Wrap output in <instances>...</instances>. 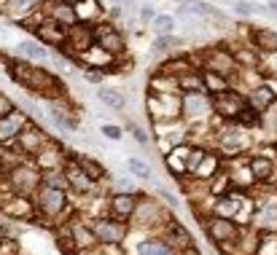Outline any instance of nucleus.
I'll list each match as a JSON object with an SVG mask.
<instances>
[{"label": "nucleus", "instance_id": "1", "mask_svg": "<svg viewBox=\"0 0 277 255\" xmlns=\"http://www.w3.org/2000/svg\"><path fill=\"white\" fill-rule=\"evenodd\" d=\"M8 75H11V81H16L19 86H24L33 94H41L49 100L65 97V86L60 83V78L43 68H33L27 62H8Z\"/></svg>", "mask_w": 277, "mask_h": 255}, {"label": "nucleus", "instance_id": "2", "mask_svg": "<svg viewBox=\"0 0 277 255\" xmlns=\"http://www.w3.org/2000/svg\"><path fill=\"white\" fill-rule=\"evenodd\" d=\"M210 108H213L218 116H224V118L240 121L242 113L251 108V105H247V100L242 97V94L229 91V89H221V91H213V97H210Z\"/></svg>", "mask_w": 277, "mask_h": 255}, {"label": "nucleus", "instance_id": "3", "mask_svg": "<svg viewBox=\"0 0 277 255\" xmlns=\"http://www.w3.org/2000/svg\"><path fill=\"white\" fill-rule=\"evenodd\" d=\"M38 210L49 218H57L60 212L68 210V199H65V188H54V185H43L38 191Z\"/></svg>", "mask_w": 277, "mask_h": 255}, {"label": "nucleus", "instance_id": "4", "mask_svg": "<svg viewBox=\"0 0 277 255\" xmlns=\"http://www.w3.org/2000/svg\"><path fill=\"white\" fill-rule=\"evenodd\" d=\"M92 231L94 237H97V242L102 244H119L124 237H127V226H124L119 218H97L92 223Z\"/></svg>", "mask_w": 277, "mask_h": 255}, {"label": "nucleus", "instance_id": "5", "mask_svg": "<svg viewBox=\"0 0 277 255\" xmlns=\"http://www.w3.org/2000/svg\"><path fill=\"white\" fill-rule=\"evenodd\" d=\"M205 231H207V237L213 239L215 244H234L237 237H240L237 223L232 218H224V215H215V218L205 226Z\"/></svg>", "mask_w": 277, "mask_h": 255}, {"label": "nucleus", "instance_id": "6", "mask_svg": "<svg viewBox=\"0 0 277 255\" xmlns=\"http://www.w3.org/2000/svg\"><path fill=\"white\" fill-rule=\"evenodd\" d=\"M94 46H100L108 56H116V54H121L124 49H127L124 35L113 24H100L97 30H94Z\"/></svg>", "mask_w": 277, "mask_h": 255}, {"label": "nucleus", "instance_id": "7", "mask_svg": "<svg viewBox=\"0 0 277 255\" xmlns=\"http://www.w3.org/2000/svg\"><path fill=\"white\" fill-rule=\"evenodd\" d=\"M62 49H75V51H84L87 54L89 49H94V27H73L70 24V30H68V41H65Z\"/></svg>", "mask_w": 277, "mask_h": 255}, {"label": "nucleus", "instance_id": "8", "mask_svg": "<svg viewBox=\"0 0 277 255\" xmlns=\"http://www.w3.org/2000/svg\"><path fill=\"white\" fill-rule=\"evenodd\" d=\"M205 68H207V73H215V75H224L226 78L234 70V56L224 49H213L205 54Z\"/></svg>", "mask_w": 277, "mask_h": 255}, {"label": "nucleus", "instance_id": "9", "mask_svg": "<svg viewBox=\"0 0 277 255\" xmlns=\"http://www.w3.org/2000/svg\"><path fill=\"white\" fill-rule=\"evenodd\" d=\"M137 202L140 199L132 191H121V194H116L110 199V215L113 218H119V220H129L132 212H135V207H137Z\"/></svg>", "mask_w": 277, "mask_h": 255}, {"label": "nucleus", "instance_id": "10", "mask_svg": "<svg viewBox=\"0 0 277 255\" xmlns=\"http://www.w3.org/2000/svg\"><path fill=\"white\" fill-rule=\"evenodd\" d=\"M38 41L46 43V46H65V41H68V33H65V24H60L57 19H51V22H43L38 24Z\"/></svg>", "mask_w": 277, "mask_h": 255}, {"label": "nucleus", "instance_id": "11", "mask_svg": "<svg viewBox=\"0 0 277 255\" xmlns=\"http://www.w3.org/2000/svg\"><path fill=\"white\" fill-rule=\"evenodd\" d=\"M183 116L186 118H202L210 113V100L205 97V94H199V91H188L186 97H183Z\"/></svg>", "mask_w": 277, "mask_h": 255}, {"label": "nucleus", "instance_id": "12", "mask_svg": "<svg viewBox=\"0 0 277 255\" xmlns=\"http://www.w3.org/2000/svg\"><path fill=\"white\" fill-rule=\"evenodd\" d=\"M277 100V89L274 86H256L251 94H247V105H251L256 113L269 110V105Z\"/></svg>", "mask_w": 277, "mask_h": 255}, {"label": "nucleus", "instance_id": "13", "mask_svg": "<svg viewBox=\"0 0 277 255\" xmlns=\"http://www.w3.org/2000/svg\"><path fill=\"white\" fill-rule=\"evenodd\" d=\"M38 183H41V175H38L35 169H30V167H19V169H14V185H16L19 194H30V191H35Z\"/></svg>", "mask_w": 277, "mask_h": 255}, {"label": "nucleus", "instance_id": "14", "mask_svg": "<svg viewBox=\"0 0 277 255\" xmlns=\"http://www.w3.org/2000/svg\"><path fill=\"white\" fill-rule=\"evenodd\" d=\"M73 164L78 167V169L89 177L92 183H100L102 177L108 175V172H105V167L97 162V158H92V156H75V158H73Z\"/></svg>", "mask_w": 277, "mask_h": 255}, {"label": "nucleus", "instance_id": "15", "mask_svg": "<svg viewBox=\"0 0 277 255\" xmlns=\"http://www.w3.org/2000/svg\"><path fill=\"white\" fill-rule=\"evenodd\" d=\"M251 43L261 51H277V33L269 27H253L251 30Z\"/></svg>", "mask_w": 277, "mask_h": 255}, {"label": "nucleus", "instance_id": "16", "mask_svg": "<svg viewBox=\"0 0 277 255\" xmlns=\"http://www.w3.org/2000/svg\"><path fill=\"white\" fill-rule=\"evenodd\" d=\"M247 167H251V175L253 180H269V177L274 175V162L269 156H253L251 162H247Z\"/></svg>", "mask_w": 277, "mask_h": 255}, {"label": "nucleus", "instance_id": "17", "mask_svg": "<svg viewBox=\"0 0 277 255\" xmlns=\"http://www.w3.org/2000/svg\"><path fill=\"white\" fill-rule=\"evenodd\" d=\"M19 132H22V116L16 110L8 113L6 118H0V143H6L11 137H19Z\"/></svg>", "mask_w": 277, "mask_h": 255}, {"label": "nucleus", "instance_id": "18", "mask_svg": "<svg viewBox=\"0 0 277 255\" xmlns=\"http://www.w3.org/2000/svg\"><path fill=\"white\" fill-rule=\"evenodd\" d=\"M97 100L102 102V105L113 108V110H124V105H127V97H124L119 89H110V86H100L97 89Z\"/></svg>", "mask_w": 277, "mask_h": 255}, {"label": "nucleus", "instance_id": "19", "mask_svg": "<svg viewBox=\"0 0 277 255\" xmlns=\"http://www.w3.org/2000/svg\"><path fill=\"white\" fill-rule=\"evenodd\" d=\"M180 11H188V14H197L202 19H215V22H226L224 11H218V8L207 6V3H199V0H194V3H188L186 8H180Z\"/></svg>", "mask_w": 277, "mask_h": 255}, {"label": "nucleus", "instance_id": "20", "mask_svg": "<svg viewBox=\"0 0 277 255\" xmlns=\"http://www.w3.org/2000/svg\"><path fill=\"white\" fill-rule=\"evenodd\" d=\"M65 177H68V185L73 188V191H78V194H89L92 188H94V183H92L89 177L84 175V172H81V169L75 167V164H73V169H70V172H65Z\"/></svg>", "mask_w": 277, "mask_h": 255}, {"label": "nucleus", "instance_id": "21", "mask_svg": "<svg viewBox=\"0 0 277 255\" xmlns=\"http://www.w3.org/2000/svg\"><path fill=\"white\" fill-rule=\"evenodd\" d=\"M16 51L22 54V56H27V59H38V62H46V59H49V51H46L43 43H38V41H24V43H19Z\"/></svg>", "mask_w": 277, "mask_h": 255}, {"label": "nucleus", "instance_id": "22", "mask_svg": "<svg viewBox=\"0 0 277 255\" xmlns=\"http://www.w3.org/2000/svg\"><path fill=\"white\" fill-rule=\"evenodd\" d=\"M137 255H173V247L161 239H146L137 244Z\"/></svg>", "mask_w": 277, "mask_h": 255}, {"label": "nucleus", "instance_id": "23", "mask_svg": "<svg viewBox=\"0 0 277 255\" xmlns=\"http://www.w3.org/2000/svg\"><path fill=\"white\" fill-rule=\"evenodd\" d=\"M33 6H35V0H6L3 3V11L8 16H14V19H22L33 11Z\"/></svg>", "mask_w": 277, "mask_h": 255}, {"label": "nucleus", "instance_id": "24", "mask_svg": "<svg viewBox=\"0 0 277 255\" xmlns=\"http://www.w3.org/2000/svg\"><path fill=\"white\" fill-rule=\"evenodd\" d=\"M237 210H240V199H237V196H218L215 199V215L232 218Z\"/></svg>", "mask_w": 277, "mask_h": 255}, {"label": "nucleus", "instance_id": "25", "mask_svg": "<svg viewBox=\"0 0 277 255\" xmlns=\"http://www.w3.org/2000/svg\"><path fill=\"white\" fill-rule=\"evenodd\" d=\"M183 41L180 38H175L173 33H161L156 41H154V51H159V54H164V51H173L175 46H180Z\"/></svg>", "mask_w": 277, "mask_h": 255}, {"label": "nucleus", "instance_id": "26", "mask_svg": "<svg viewBox=\"0 0 277 255\" xmlns=\"http://www.w3.org/2000/svg\"><path fill=\"white\" fill-rule=\"evenodd\" d=\"M73 239L78 247H92L94 242H97V237H94L92 229H78V226H73Z\"/></svg>", "mask_w": 277, "mask_h": 255}, {"label": "nucleus", "instance_id": "27", "mask_svg": "<svg viewBox=\"0 0 277 255\" xmlns=\"http://www.w3.org/2000/svg\"><path fill=\"white\" fill-rule=\"evenodd\" d=\"M151 27L161 35V33H173L175 30V19L167 16V14H156L154 19H151Z\"/></svg>", "mask_w": 277, "mask_h": 255}, {"label": "nucleus", "instance_id": "28", "mask_svg": "<svg viewBox=\"0 0 277 255\" xmlns=\"http://www.w3.org/2000/svg\"><path fill=\"white\" fill-rule=\"evenodd\" d=\"M127 169H129L132 175L143 177V180H148V177L154 175V172H151V167H148L146 162H140V158H135V156H132V158H127Z\"/></svg>", "mask_w": 277, "mask_h": 255}, {"label": "nucleus", "instance_id": "29", "mask_svg": "<svg viewBox=\"0 0 277 255\" xmlns=\"http://www.w3.org/2000/svg\"><path fill=\"white\" fill-rule=\"evenodd\" d=\"M100 132H102V135L108 137V140H121V137H124V129L116 126V124H102Z\"/></svg>", "mask_w": 277, "mask_h": 255}, {"label": "nucleus", "instance_id": "30", "mask_svg": "<svg viewBox=\"0 0 277 255\" xmlns=\"http://www.w3.org/2000/svg\"><path fill=\"white\" fill-rule=\"evenodd\" d=\"M156 194L161 196V202H164V204H170V207H173V210H180V202H178V196H175V194H170L167 188H161V185H159V188H156Z\"/></svg>", "mask_w": 277, "mask_h": 255}, {"label": "nucleus", "instance_id": "31", "mask_svg": "<svg viewBox=\"0 0 277 255\" xmlns=\"http://www.w3.org/2000/svg\"><path fill=\"white\" fill-rule=\"evenodd\" d=\"M8 113H14V102L8 100V97H3V94H0V118H6Z\"/></svg>", "mask_w": 277, "mask_h": 255}, {"label": "nucleus", "instance_id": "32", "mask_svg": "<svg viewBox=\"0 0 277 255\" xmlns=\"http://www.w3.org/2000/svg\"><path fill=\"white\" fill-rule=\"evenodd\" d=\"M132 135H135V140H137L140 145H146V143H148V135H146V132H143L140 126H132Z\"/></svg>", "mask_w": 277, "mask_h": 255}, {"label": "nucleus", "instance_id": "33", "mask_svg": "<svg viewBox=\"0 0 277 255\" xmlns=\"http://www.w3.org/2000/svg\"><path fill=\"white\" fill-rule=\"evenodd\" d=\"M154 16H156V14H154V8H151V6H143V8H140V19H143V22H151Z\"/></svg>", "mask_w": 277, "mask_h": 255}, {"label": "nucleus", "instance_id": "34", "mask_svg": "<svg viewBox=\"0 0 277 255\" xmlns=\"http://www.w3.org/2000/svg\"><path fill=\"white\" fill-rule=\"evenodd\" d=\"M87 81H92V83H102V73H94V68H89V70H87Z\"/></svg>", "mask_w": 277, "mask_h": 255}, {"label": "nucleus", "instance_id": "35", "mask_svg": "<svg viewBox=\"0 0 277 255\" xmlns=\"http://www.w3.org/2000/svg\"><path fill=\"white\" fill-rule=\"evenodd\" d=\"M266 6H269V11H277V0H269Z\"/></svg>", "mask_w": 277, "mask_h": 255}, {"label": "nucleus", "instance_id": "36", "mask_svg": "<svg viewBox=\"0 0 277 255\" xmlns=\"http://www.w3.org/2000/svg\"><path fill=\"white\" fill-rule=\"evenodd\" d=\"M65 3H78V0H65Z\"/></svg>", "mask_w": 277, "mask_h": 255}, {"label": "nucleus", "instance_id": "37", "mask_svg": "<svg viewBox=\"0 0 277 255\" xmlns=\"http://www.w3.org/2000/svg\"><path fill=\"white\" fill-rule=\"evenodd\" d=\"M3 169H6V167H3V162H0V172H3Z\"/></svg>", "mask_w": 277, "mask_h": 255}]
</instances>
